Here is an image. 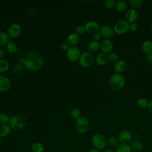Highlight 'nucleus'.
I'll return each instance as SVG.
<instances>
[{
    "instance_id": "nucleus-42",
    "label": "nucleus",
    "mask_w": 152,
    "mask_h": 152,
    "mask_svg": "<svg viewBox=\"0 0 152 152\" xmlns=\"http://www.w3.org/2000/svg\"><path fill=\"white\" fill-rule=\"evenodd\" d=\"M147 109L148 110V111L152 113V101L148 102V104L147 106Z\"/></svg>"
},
{
    "instance_id": "nucleus-28",
    "label": "nucleus",
    "mask_w": 152,
    "mask_h": 152,
    "mask_svg": "<svg viewBox=\"0 0 152 152\" xmlns=\"http://www.w3.org/2000/svg\"><path fill=\"white\" fill-rule=\"evenodd\" d=\"M130 5L133 8H139L142 6L144 4L143 0H130L129 1Z\"/></svg>"
},
{
    "instance_id": "nucleus-47",
    "label": "nucleus",
    "mask_w": 152,
    "mask_h": 152,
    "mask_svg": "<svg viewBox=\"0 0 152 152\" xmlns=\"http://www.w3.org/2000/svg\"><path fill=\"white\" fill-rule=\"evenodd\" d=\"M1 141H2V137H0V144L1 143Z\"/></svg>"
},
{
    "instance_id": "nucleus-1",
    "label": "nucleus",
    "mask_w": 152,
    "mask_h": 152,
    "mask_svg": "<svg viewBox=\"0 0 152 152\" xmlns=\"http://www.w3.org/2000/svg\"><path fill=\"white\" fill-rule=\"evenodd\" d=\"M44 58L42 54L37 50L30 52L24 60L25 67L31 72L39 70L43 65Z\"/></svg>"
},
{
    "instance_id": "nucleus-21",
    "label": "nucleus",
    "mask_w": 152,
    "mask_h": 152,
    "mask_svg": "<svg viewBox=\"0 0 152 152\" xmlns=\"http://www.w3.org/2000/svg\"><path fill=\"white\" fill-rule=\"evenodd\" d=\"M130 147H131V150H132L135 151H142V150L143 148L142 144L138 140H133L131 142Z\"/></svg>"
},
{
    "instance_id": "nucleus-45",
    "label": "nucleus",
    "mask_w": 152,
    "mask_h": 152,
    "mask_svg": "<svg viewBox=\"0 0 152 152\" xmlns=\"http://www.w3.org/2000/svg\"><path fill=\"white\" fill-rule=\"evenodd\" d=\"M103 152H115V151H114L113 150H111V149H107L104 150Z\"/></svg>"
},
{
    "instance_id": "nucleus-31",
    "label": "nucleus",
    "mask_w": 152,
    "mask_h": 152,
    "mask_svg": "<svg viewBox=\"0 0 152 152\" xmlns=\"http://www.w3.org/2000/svg\"><path fill=\"white\" fill-rule=\"evenodd\" d=\"M9 68V64L6 60H0V72H6Z\"/></svg>"
},
{
    "instance_id": "nucleus-25",
    "label": "nucleus",
    "mask_w": 152,
    "mask_h": 152,
    "mask_svg": "<svg viewBox=\"0 0 152 152\" xmlns=\"http://www.w3.org/2000/svg\"><path fill=\"white\" fill-rule=\"evenodd\" d=\"M31 152H43L44 146L41 142H34L31 146Z\"/></svg>"
},
{
    "instance_id": "nucleus-44",
    "label": "nucleus",
    "mask_w": 152,
    "mask_h": 152,
    "mask_svg": "<svg viewBox=\"0 0 152 152\" xmlns=\"http://www.w3.org/2000/svg\"><path fill=\"white\" fill-rule=\"evenodd\" d=\"M88 152H101V151H100V150H97V149L93 148V149L90 150Z\"/></svg>"
},
{
    "instance_id": "nucleus-39",
    "label": "nucleus",
    "mask_w": 152,
    "mask_h": 152,
    "mask_svg": "<svg viewBox=\"0 0 152 152\" xmlns=\"http://www.w3.org/2000/svg\"><path fill=\"white\" fill-rule=\"evenodd\" d=\"M61 48L63 50L68 51L69 50V49L70 48V46L68 42H63L61 45Z\"/></svg>"
},
{
    "instance_id": "nucleus-7",
    "label": "nucleus",
    "mask_w": 152,
    "mask_h": 152,
    "mask_svg": "<svg viewBox=\"0 0 152 152\" xmlns=\"http://www.w3.org/2000/svg\"><path fill=\"white\" fill-rule=\"evenodd\" d=\"M77 131L80 134L86 132L89 128V122L87 118L85 116H81L77 119L75 124Z\"/></svg>"
},
{
    "instance_id": "nucleus-10",
    "label": "nucleus",
    "mask_w": 152,
    "mask_h": 152,
    "mask_svg": "<svg viewBox=\"0 0 152 152\" xmlns=\"http://www.w3.org/2000/svg\"><path fill=\"white\" fill-rule=\"evenodd\" d=\"M99 33L102 37L106 39H109L114 35V30L110 26L103 25L99 28Z\"/></svg>"
},
{
    "instance_id": "nucleus-22",
    "label": "nucleus",
    "mask_w": 152,
    "mask_h": 152,
    "mask_svg": "<svg viewBox=\"0 0 152 152\" xmlns=\"http://www.w3.org/2000/svg\"><path fill=\"white\" fill-rule=\"evenodd\" d=\"M128 7L127 3L123 0H119L116 2L115 8L119 12H124L126 10Z\"/></svg>"
},
{
    "instance_id": "nucleus-16",
    "label": "nucleus",
    "mask_w": 152,
    "mask_h": 152,
    "mask_svg": "<svg viewBox=\"0 0 152 152\" xmlns=\"http://www.w3.org/2000/svg\"><path fill=\"white\" fill-rule=\"evenodd\" d=\"M95 61L96 64H98L99 65H100V66L104 65L109 62L108 55L103 53H100L96 56L95 58Z\"/></svg>"
},
{
    "instance_id": "nucleus-46",
    "label": "nucleus",
    "mask_w": 152,
    "mask_h": 152,
    "mask_svg": "<svg viewBox=\"0 0 152 152\" xmlns=\"http://www.w3.org/2000/svg\"><path fill=\"white\" fill-rule=\"evenodd\" d=\"M150 29H151V31L152 32V23L151 24V26H150Z\"/></svg>"
},
{
    "instance_id": "nucleus-12",
    "label": "nucleus",
    "mask_w": 152,
    "mask_h": 152,
    "mask_svg": "<svg viewBox=\"0 0 152 152\" xmlns=\"http://www.w3.org/2000/svg\"><path fill=\"white\" fill-rule=\"evenodd\" d=\"M84 28L86 31L88 33H95L99 30V23L96 21H89L85 24Z\"/></svg>"
},
{
    "instance_id": "nucleus-19",
    "label": "nucleus",
    "mask_w": 152,
    "mask_h": 152,
    "mask_svg": "<svg viewBox=\"0 0 152 152\" xmlns=\"http://www.w3.org/2000/svg\"><path fill=\"white\" fill-rule=\"evenodd\" d=\"M142 51L147 55H152V41L146 40L142 45Z\"/></svg>"
},
{
    "instance_id": "nucleus-15",
    "label": "nucleus",
    "mask_w": 152,
    "mask_h": 152,
    "mask_svg": "<svg viewBox=\"0 0 152 152\" xmlns=\"http://www.w3.org/2000/svg\"><path fill=\"white\" fill-rule=\"evenodd\" d=\"M118 139L121 144H127L131 140V134L128 131H122L119 134Z\"/></svg>"
},
{
    "instance_id": "nucleus-6",
    "label": "nucleus",
    "mask_w": 152,
    "mask_h": 152,
    "mask_svg": "<svg viewBox=\"0 0 152 152\" xmlns=\"http://www.w3.org/2000/svg\"><path fill=\"white\" fill-rule=\"evenodd\" d=\"M129 23L126 20H119L113 26L115 33L118 34H124L129 30Z\"/></svg>"
},
{
    "instance_id": "nucleus-24",
    "label": "nucleus",
    "mask_w": 152,
    "mask_h": 152,
    "mask_svg": "<svg viewBox=\"0 0 152 152\" xmlns=\"http://www.w3.org/2000/svg\"><path fill=\"white\" fill-rule=\"evenodd\" d=\"M100 49V43L98 42L92 40L88 45V49L90 52H97Z\"/></svg>"
},
{
    "instance_id": "nucleus-18",
    "label": "nucleus",
    "mask_w": 152,
    "mask_h": 152,
    "mask_svg": "<svg viewBox=\"0 0 152 152\" xmlns=\"http://www.w3.org/2000/svg\"><path fill=\"white\" fill-rule=\"evenodd\" d=\"M80 42V36L76 33H71L68 37L67 42L69 45L75 46Z\"/></svg>"
},
{
    "instance_id": "nucleus-3",
    "label": "nucleus",
    "mask_w": 152,
    "mask_h": 152,
    "mask_svg": "<svg viewBox=\"0 0 152 152\" xmlns=\"http://www.w3.org/2000/svg\"><path fill=\"white\" fill-rule=\"evenodd\" d=\"M27 124L26 118L21 115H14L10 118L9 125L10 127L14 130H21L26 126Z\"/></svg>"
},
{
    "instance_id": "nucleus-43",
    "label": "nucleus",
    "mask_w": 152,
    "mask_h": 152,
    "mask_svg": "<svg viewBox=\"0 0 152 152\" xmlns=\"http://www.w3.org/2000/svg\"><path fill=\"white\" fill-rule=\"evenodd\" d=\"M5 56V53H4V51L0 48V60H2V58L4 57Z\"/></svg>"
},
{
    "instance_id": "nucleus-32",
    "label": "nucleus",
    "mask_w": 152,
    "mask_h": 152,
    "mask_svg": "<svg viewBox=\"0 0 152 152\" xmlns=\"http://www.w3.org/2000/svg\"><path fill=\"white\" fill-rule=\"evenodd\" d=\"M70 115L72 118L78 119L81 117V112L78 108H74L71 110Z\"/></svg>"
},
{
    "instance_id": "nucleus-27",
    "label": "nucleus",
    "mask_w": 152,
    "mask_h": 152,
    "mask_svg": "<svg viewBox=\"0 0 152 152\" xmlns=\"http://www.w3.org/2000/svg\"><path fill=\"white\" fill-rule=\"evenodd\" d=\"M107 142L112 147L117 148L118 147V145L120 144L119 139L115 136H111L110 137H109L107 140Z\"/></svg>"
},
{
    "instance_id": "nucleus-14",
    "label": "nucleus",
    "mask_w": 152,
    "mask_h": 152,
    "mask_svg": "<svg viewBox=\"0 0 152 152\" xmlns=\"http://www.w3.org/2000/svg\"><path fill=\"white\" fill-rule=\"evenodd\" d=\"M11 86L10 79L4 75H0V91L6 92L7 91Z\"/></svg>"
},
{
    "instance_id": "nucleus-20",
    "label": "nucleus",
    "mask_w": 152,
    "mask_h": 152,
    "mask_svg": "<svg viewBox=\"0 0 152 152\" xmlns=\"http://www.w3.org/2000/svg\"><path fill=\"white\" fill-rule=\"evenodd\" d=\"M11 128L7 124L0 125V137H5L8 136L11 132Z\"/></svg>"
},
{
    "instance_id": "nucleus-17",
    "label": "nucleus",
    "mask_w": 152,
    "mask_h": 152,
    "mask_svg": "<svg viewBox=\"0 0 152 152\" xmlns=\"http://www.w3.org/2000/svg\"><path fill=\"white\" fill-rule=\"evenodd\" d=\"M126 64L124 61L118 60L116 63H115L114 69L116 73L121 74L126 70Z\"/></svg>"
},
{
    "instance_id": "nucleus-26",
    "label": "nucleus",
    "mask_w": 152,
    "mask_h": 152,
    "mask_svg": "<svg viewBox=\"0 0 152 152\" xmlns=\"http://www.w3.org/2000/svg\"><path fill=\"white\" fill-rule=\"evenodd\" d=\"M131 148L127 144H120L116 148L115 152H131Z\"/></svg>"
},
{
    "instance_id": "nucleus-23",
    "label": "nucleus",
    "mask_w": 152,
    "mask_h": 152,
    "mask_svg": "<svg viewBox=\"0 0 152 152\" xmlns=\"http://www.w3.org/2000/svg\"><path fill=\"white\" fill-rule=\"evenodd\" d=\"M9 36L5 31H0V46L8 45L9 43Z\"/></svg>"
},
{
    "instance_id": "nucleus-37",
    "label": "nucleus",
    "mask_w": 152,
    "mask_h": 152,
    "mask_svg": "<svg viewBox=\"0 0 152 152\" xmlns=\"http://www.w3.org/2000/svg\"><path fill=\"white\" fill-rule=\"evenodd\" d=\"M137 29H138V25L135 22L129 24V30H131V31H135L137 30Z\"/></svg>"
},
{
    "instance_id": "nucleus-33",
    "label": "nucleus",
    "mask_w": 152,
    "mask_h": 152,
    "mask_svg": "<svg viewBox=\"0 0 152 152\" xmlns=\"http://www.w3.org/2000/svg\"><path fill=\"white\" fill-rule=\"evenodd\" d=\"M109 61L112 63H116L118 61V55L116 53L112 52L108 54Z\"/></svg>"
},
{
    "instance_id": "nucleus-40",
    "label": "nucleus",
    "mask_w": 152,
    "mask_h": 152,
    "mask_svg": "<svg viewBox=\"0 0 152 152\" xmlns=\"http://www.w3.org/2000/svg\"><path fill=\"white\" fill-rule=\"evenodd\" d=\"M36 13H37V11L34 8H30L27 11V14L30 16H34L36 15Z\"/></svg>"
},
{
    "instance_id": "nucleus-2",
    "label": "nucleus",
    "mask_w": 152,
    "mask_h": 152,
    "mask_svg": "<svg viewBox=\"0 0 152 152\" xmlns=\"http://www.w3.org/2000/svg\"><path fill=\"white\" fill-rule=\"evenodd\" d=\"M125 84V78L121 74L115 73L110 77L109 85L110 87L115 91L122 90L124 88Z\"/></svg>"
},
{
    "instance_id": "nucleus-13",
    "label": "nucleus",
    "mask_w": 152,
    "mask_h": 152,
    "mask_svg": "<svg viewBox=\"0 0 152 152\" xmlns=\"http://www.w3.org/2000/svg\"><path fill=\"white\" fill-rule=\"evenodd\" d=\"M138 18V11L133 8L128 10L125 14V19L129 23H134L135 22Z\"/></svg>"
},
{
    "instance_id": "nucleus-8",
    "label": "nucleus",
    "mask_w": 152,
    "mask_h": 152,
    "mask_svg": "<svg viewBox=\"0 0 152 152\" xmlns=\"http://www.w3.org/2000/svg\"><path fill=\"white\" fill-rule=\"evenodd\" d=\"M80 55V50L75 46L70 47L66 53L67 58L71 62H75L78 60Z\"/></svg>"
},
{
    "instance_id": "nucleus-11",
    "label": "nucleus",
    "mask_w": 152,
    "mask_h": 152,
    "mask_svg": "<svg viewBox=\"0 0 152 152\" xmlns=\"http://www.w3.org/2000/svg\"><path fill=\"white\" fill-rule=\"evenodd\" d=\"M21 33V27L16 23L11 25L8 29V34L12 38L18 37Z\"/></svg>"
},
{
    "instance_id": "nucleus-9",
    "label": "nucleus",
    "mask_w": 152,
    "mask_h": 152,
    "mask_svg": "<svg viewBox=\"0 0 152 152\" xmlns=\"http://www.w3.org/2000/svg\"><path fill=\"white\" fill-rule=\"evenodd\" d=\"M113 45L110 39H104L100 43V49L102 53L109 54L112 52Z\"/></svg>"
},
{
    "instance_id": "nucleus-36",
    "label": "nucleus",
    "mask_w": 152,
    "mask_h": 152,
    "mask_svg": "<svg viewBox=\"0 0 152 152\" xmlns=\"http://www.w3.org/2000/svg\"><path fill=\"white\" fill-rule=\"evenodd\" d=\"M86 31L84 26H78L76 28H75V33L78 34V35H82Z\"/></svg>"
},
{
    "instance_id": "nucleus-29",
    "label": "nucleus",
    "mask_w": 152,
    "mask_h": 152,
    "mask_svg": "<svg viewBox=\"0 0 152 152\" xmlns=\"http://www.w3.org/2000/svg\"><path fill=\"white\" fill-rule=\"evenodd\" d=\"M7 50L10 53H14L17 50V45L13 42H9L7 45Z\"/></svg>"
},
{
    "instance_id": "nucleus-34",
    "label": "nucleus",
    "mask_w": 152,
    "mask_h": 152,
    "mask_svg": "<svg viewBox=\"0 0 152 152\" xmlns=\"http://www.w3.org/2000/svg\"><path fill=\"white\" fill-rule=\"evenodd\" d=\"M9 120L10 118L7 114L5 113H0V125L5 124Z\"/></svg>"
},
{
    "instance_id": "nucleus-4",
    "label": "nucleus",
    "mask_w": 152,
    "mask_h": 152,
    "mask_svg": "<svg viewBox=\"0 0 152 152\" xmlns=\"http://www.w3.org/2000/svg\"><path fill=\"white\" fill-rule=\"evenodd\" d=\"M78 60L79 64L81 66L87 68L93 64L95 61V58L91 52L87 51L84 52L80 55Z\"/></svg>"
},
{
    "instance_id": "nucleus-38",
    "label": "nucleus",
    "mask_w": 152,
    "mask_h": 152,
    "mask_svg": "<svg viewBox=\"0 0 152 152\" xmlns=\"http://www.w3.org/2000/svg\"><path fill=\"white\" fill-rule=\"evenodd\" d=\"M101 37H102V36L99 32H96V33L93 34V36H92L93 40L94 41H96V42H98L101 39Z\"/></svg>"
},
{
    "instance_id": "nucleus-35",
    "label": "nucleus",
    "mask_w": 152,
    "mask_h": 152,
    "mask_svg": "<svg viewBox=\"0 0 152 152\" xmlns=\"http://www.w3.org/2000/svg\"><path fill=\"white\" fill-rule=\"evenodd\" d=\"M116 2L114 0H106L104 1V6L109 10L113 9L115 7Z\"/></svg>"
},
{
    "instance_id": "nucleus-30",
    "label": "nucleus",
    "mask_w": 152,
    "mask_h": 152,
    "mask_svg": "<svg viewBox=\"0 0 152 152\" xmlns=\"http://www.w3.org/2000/svg\"><path fill=\"white\" fill-rule=\"evenodd\" d=\"M137 104L140 107L144 109V108L147 107L148 104V102L147 99H145L144 97H141L138 100Z\"/></svg>"
},
{
    "instance_id": "nucleus-41",
    "label": "nucleus",
    "mask_w": 152,
    "mask_h": 152,
    "mask_svg": "<svg viewBox=\"0 0 152 152\" xmlns=\"http://www.w3.org/2000/svg\"><path fill=\"white\" fill-rule=\"evenodd\" d=\"M145 60L148 64H152V55H147L145 58Z\"/></svg>"
},
{
    "instance_id": "nucleus-5",
    "label": "nucleus",
    "mask_w": 152,
    "mask_h": 152,
    "mask_svg": "<svg viewBox=\"0 0 152 152\" xmlns=\"http://www.w3.org/2000/svg\"><path fill=\"white\" fill-rule=\"evenodd\" d=\"M91 142L94 148L101 150L106 147V140L103 135L100 133H97L93 135L91 138Z\"/></svg>"
}]
</instances>
